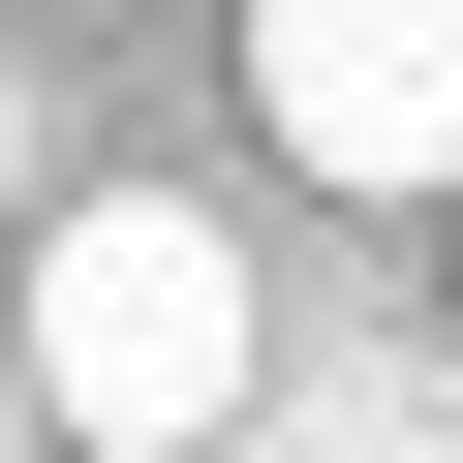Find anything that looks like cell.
Segmentation results:
<instances>
[{"label": "cell", "instance_id": "obj_1", "mask_svg": "<svg viewBox=\"0 0 463 463\" xmlns=\"http://www.w3.org/2000/svg\"><path fill=\"white\" fill-rule=\"evenodd\" d=\"M32 432H62V463L248 432V248H216L185 185H93L62 248H32Z\"/></svg>", "mask_w": 463, "mask_h": 463}, {"label": "cell", "instance_id": "obj_2", "mask_svg": "<svg viewBox=\"0 0 463 463\" xmlns=\"http://www.w3.org/2000/svg\"><path fill=\"white\" fill-rule=\"evenodd\" d=\"M248 124L309 185H463V0H248Z\"/></svg>", "mask_w": 463, "mask_h": 463}, {"label": "cell", "instance_id": "obj_3", "mask_svg": "<svg viewBox=\"0 0 463 463\" xmlns=\"http://www.w3.org/2000/svg\"><path fill=\"white\" fill-rule=\"evenodd\" d=\"M0 185H32V93H0Z\"/></svg>", "mask_w": 463, "mask_h": 463}, {"label": "cell", "instance_id": "obj_4", "mask_svg": "<svg viewBox=\"0 0 463 463\" xmlns=\"http://www.w3.org/2000/svg\"><path fill=\"white\" fill-rule=\"evenodd\" d=\"M0 463H32V371H0Z\"/></svg>", "mask_w": 463, "mask_h": 463}]
</instances>
